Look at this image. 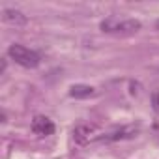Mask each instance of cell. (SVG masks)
<instances>
[{
    "label": "cell",
    "instance_id": "obj_1",
    "mask_svg": "<svg viewBox=\"0 0 159 159\" xmlns=\"http://www.w3.org/2000/svg\"><path fill=\"white\" fill-rule=\"evenodd\" d=\"M8 54L11 60H15V64L23 66V67H28V69H34L39 66V54L25 45H19V43H13L10 45L8 49Z\"/></svg>",
    "mask_w": 159,
    "mask_h": 159
},
{
    "label": "cell",
    "instance_id": "obj_4",
    "mask_svg": "<svg viewBox=\"0 0 159 159\" xmlns=\"http://www.w3.org/2000/svg\"><path fill=\"white\" fill-rule=\"evenodd\" d=\"M137 133V127L133 125H127V127H120L112 133H107L103 137H98V140H105V142H111V140H122V139H129Z\"/></svg>",
    "mask_w": 159,
    "mask_h": 159
},
{
    "label": "cell",
    "instance_id": "obj_7",
    "mask_svg": "<svg viewBox=\"0 0 159 159\" xmlns=\"http://www.w3.org/2000/svg\"><path fill=\"white\" fill-rule=\"evenodd\" d=\"M92 94H94V88L88 84H73L69 88V96L75 99H84V98H90Z\"/></svg>",
    "mask_w": 159,
    "mask_h": 159
},
{
    "label": "cell",
    "instance_id": "obj_8",
    "mask_svg": "<svg viewBox=\"0 0 159 159\" xmlns=\"http://www.w3.org/2000/svg\"><path fill=\"white\" fill-rule=\"evenodd\" d=\"M155 28H157V30H159V19H157V21H155Z\"/></svg>",
    "mask_w": 159,
    "mask_h": 159
},
{
    "label": "cell",
    "instance_id": "obj_5",
    "mask_svg": "<svg viewBox=\"0 0 159 159\" xmlns=\"http://www.w3.org/2000/svg\"><path fill=\"white\" fill-rule=\"evenodd\" d=\"M92 133H94V125H77L73 129V139L79 144H84V142L90 140Z\"/></svg>",
    "mask_w": 159,
    "mask_h": 159
},
{
    "label": "cell",
    "instance_id": "obj_6",
    "mask_svg": "<svg viewBox=\"0 0 159 159\" xmlns=\"http://www.w3.org/2000/svg\"><path fill=\"white\" fill-rule=\"evenodd\" d=\"M2 19H4V23L15 25V26H21V25L26 23V15H23V13L17 11V10H4Z\"/></svg>",
    "mask_w": 159,
    "mask_h": 159
},
{
    "label": "cell",
    "instance_id": "obj_2",
    "mask_svg": "<svg viewBox=\"0 0 159 159\" xmlns=\"http://www.w3.org/2000/svg\"><path fill=\"white\" fill-rule=\"evenodd\" d=\"M101 30L107 34H135L137 30H140V23L137 19H116V17H109L101 23Z\"/></svg>",
    "mask_w": 159,
    "mask_h": 159
},
{
    "label": "cell",
    "instance_id": "obj_3",
    "mask_svg": "<svg viewBox=\"0 0 159 159\" xmlns=\"http://www.w3.org/2000/svg\"><path fill=\"white\" fill-rule=\"evenodd\" d=\"M32 131L38 137H49V135L54 133V124L47 116H34V120H32Z\"/></svg>",
    "mask_w": 159,
    "mask_h": 159
}]
</instances>
